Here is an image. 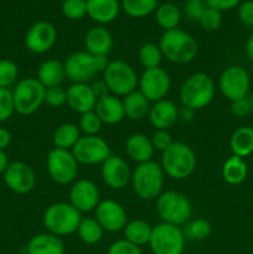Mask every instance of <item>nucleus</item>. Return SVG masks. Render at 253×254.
<instances>
[{"instance_id":"1","label":"nucleus","mask_w":253,"mask_h":254,"mask_svg":"<svg viewBox=\"0 0 253 254\" xmlns=\"http://www.w3.org/2000/svg\"><path fill=\"white\" fill-rule=\"evenodd\" d=\"M159 47L164 59L179 64L193 61L198 52V44L195 37L180 27L164 31L159 41Z\"/></svg>"},{"instance_id":"2","label":"nucleus","mask_w":253,"mask_h":254,"mask_svg":"<svg viewBox=\"0 0 253 254\" xmlns=\"http://www.w3.org/2000/svg\"><path fill=\"white\" fill-rule=\"evenodd\" d=\"M165 174L156 161H146L138 164L131 173V188L140 200H156L163 192Z\"/></svg>"},{"instance_id":"3","label":"nucleus","mask_w":253,"mask_h":254,"mask_svg":"<svg viewBox=\"0 0 253 254\" xmlns=\"http://www.w3.org/2000/svg\"><path fill=\"white\" fill-rule=\"evenodd\" d=\"M196 154L190 145L183 141H174L161 155L164 174L174 180H184L193 174L196 169Z\"/></svg>"},{"instance_id":"4","label":"nucleus","mask_w":253,"mask_h":254,"mask_svg":"<svg viewBox=\"0 0 253 254\" xmlns=\"http://www.w3.org/2000/svg\"><path fill=\"white\" fill-rule=\"evenodd\" d=\"M216 86L213 79L203 72L190 74L181 84L179 97L181 106L193 111L206 108L215 98Z\"/></svg>"},{"instance_id":"5","label":"nucleus","mask_w":253,"mask_h":254,"mask_svg":"<svg viewBox=\"0 0 253 254\" xmlns=\"http://www.w3.org/2000/svg\"><path fill=\"white\" fill-rule=\"evenodd\" d=\"M82 213L73 207L69 202H55L45 210L42 222L47 232L66 237L77 232Z\"/></svg>"},{"instance_id":"6","label":"nucleus","mask_w":253,"mask_h":254,"mask_svg":"<svg viewBox=\"0 0 253 254\" xmlns=\"http://www.w3.org/2000/svg\"><path fill=\"white\" fill-rule=\"evenodd\" d=\"M108 56H94L87 51H77L64 60L66 78L73 83H88L97 73L108 66Z\"/></svg>"},{"instance_id":"7","label":"nucleus","mask_w":253,"mask_h":254,"mask_svg":"<svg viewBox=\"0 0 253 254\" xmlns=\"http://www.w3.org/2000/svg\"><path fill=\"white\" fill-rule=\"evenodd\" d=\"M156 213L161 222L181 227L191 220L192 205L190 200L179 191H163L156 198Z\"/></svg>"},{"instance_id":"8","label":"nucleus","mask_w":253,"mask_h":254,"mask_svg":"<svg viewBox=\"0 0 253 254\" xmlns=\"http://www.w3.org/2000/svg\"><path fill=\"white\" fill-rule=\"evenodd\" d=\"M11 92L15 112L20 116H31L45 103L46 88L34 77L19 81Z\"/></svg>"},{"instance_id":"9","label":"nucleus","mask_w":253,"mask_h":254,"mask_svg":"<svg viewBox=\"0 0 253 254\" xmlns=\"http://www.w3.org/2000/svg\"><path fill=\"white\" fill-rule=\"evenodd\" d=\"M103 81L108 87L109 93L117 97H126L136 89L139 77L135 69L122 60L109 61L103 71Z\"/></svg>"},{"instance_id":"10","label":"nucleus","mask_w":253,"mask_h":254,"mask_svg":"<svg viewBox=\"0 0 253 254\" xmlns=\"http://www.w3.org/2000/svg\"><path fill=\"white\" fill-rule=\"evenodd\" d=\"M148 246L153 254H183L186 237L183 228L179 226L160 222L153 226Z\"/></svg>"},{"instance_id":"11","label":"nucleus","mask_w":253,"mask_h":254,"mask_svg":"<svg viewBox=\"0 0 253 254\" xmlns=\"http://www.w3.org/2000/svg\"><path fill=\"white\" fill-rule=\"evenodd\" d=\"M78 165L71 150L54 148L47 154V173L52 181L59 185L73 183L78 174Z\"/></svg>"},{"instance_id":"12","label":"nucleus","mask_w":253,"mask_h":254,"mask_svg":"<svg viewBox=\"0 0 253 254\" xmlns=\"http://www.w3.org/2000/svg\"><path fill=\"white\" fill-rule=\"evenodd\" d=\"M218 88L230 102L238 101L248 96L251 88V77L248 72L238 64L228 66L218 78Z\"/></svg>"},{"instance_id":"13","label":"nucleus","mask_w":253,"mask_h":254,"mask_svg":"<svg viewBox=\"0 0 253 254\" xmlns=\"http://www.w3.org/2000/svg\"><path fill=\"white\" fill-rule=\"evenodd\" d=\"M71 151L77 163L83 165H102L112 155L108 143L99 135L81 136Z\"/></svg>"},{"instance_id":"14","label":"nucleus","mask_w":253,"mask_h":254,"mask_svg":"<svg viewBox=\"0 0 253 254\" xmlns=\"http://www.w3.org/2000/svg\"><path fill=\"white\" fill-rule=\"evenodd\" d=\"M139 91L149 102L165 99L171 87V78L168 72L161 67L144 69L138 82Z\"/></svg>"},{"instance_id":"15","label":"nucleus","mask_w":253,"mask_h":254,"mask_svg":"<svg viewBox=\"0 0 253 254\" xmlns=\"http://www.w3.org/2000/svg\"><path fill=\"white\" fill-rule=\"evenodd\" d=\"M57 41V30L51 22L37 21L25 35V46L30 52L42 55L49 52Z\"/></svg>"},{"instance_id":"16","label":"nucleus","mask_w":253,"mask_h":254,"mask_svg":"<svg viewBox=\"0 0 253 254\" xmlns=\"http://www.w3.org/2000/svg\"><path fill=\"white\" fill-rule=\"evenodd\" d=\"M4 183L9 190L12 192L19 193V195H25L30 191L34 190L36 185V175L29 164L24 161H14L10 163L5 173Z\"/></svg>"},{"instance_id":"17","label":"nucleus","mask_w":253,"mask_h":254,"mask_svg":"<svg viewBox=\"0 0 253 254\" xmlns=\"http://www.w3.org/2000/svg\"><path fill=\"white\" fill-rule=\"evenodd\" d=\"M94 218L98 221L104 232H121L128 223V215L119 202L114 200H103L94 210Z\"/></svg>"},{"instance_id":"18","label":"nucleus","mask_w":253,"mask_h":254,"mask_svg":"<svg viewBox=\"0 0 253 254\" xmlns=\"http://www.w3.org/2000/svg\"><path fill=\"white\" fill-rule=\"evenodd\" d=\"M101 202V193L96 184L88 179L74 181L69 190V203L79 212H91Z\"/></svg>"},{"instance_id":"19","label":"nucleus","mask_w":253,"mask_h":254,"mask_svg":"<svg viewBox=\"0 0 253 254\" xmlns=\"http://www.w3.org/2000/svg\"><path fill=\"white\" fill-rule=\"evenodd\" d=\"M101 175L104 184L112 190H123L131 180L128 163L118 155H111L102 164Z\"/></svg>"},{"instance_id":"20","label":"nucleus","mask_w":253,"mask_h":254,"mask_svg":"<svg viewBox=\"0 0 253 254\" xmlns=\"http://www.w3.org/2000/svg\"><path fill=\"white\" fill-rule=\"evenodd\" d=\"M97 97L88 83H72L67 88V106L79 116L87 112L94 111Z\"/></svg>"},{"instance_id":"21","label":"nucleus","mask_w":253,"mask_h":254,"mask_svg":"<svg viewBox=\"0 0 253 254\" xmlns=\"http://www.w3.org/2000/svg\"><path fill=\"white\" fill-rule=\"evenodd\" d=\"M83 44L88 54L94 56H108L113 49V35L107 27L93 26L84 35Z\"/></svg>"},{"instance_id":"22","label":"nucleus","mask_w":253,"mask_h":254,"mask_svg":"<svg viewBox=\"0 0 253 254\" xmlns=\"http://www.w3.org/2000/svg\"><path fill=\"white\" fill-rule=\"evenodd\" d=\"M179 107L170 99H161L150 106L149 121L156 130H168L178 122Z\"/></svg>"},{"instance_id":"23","label":"nucleus","mask_w":253,"mask_h":254,"mask_svg":"<svg viewBox=\"0 0 253 254\" xmlns=\"http://www.w3.org/2000/svg\"><path fill=\"white\" fill-rule=\"evenodd\" d=\"M94 112L99 117L102 123L108 124V126L121 123L126 118L123 101L114 94H108L103 98H99L97 101Z\"/></svg>"},{"instance_id":"24","label":"nucleus","mask_w":253,"mask_h":254,"mask_svg":"<svg viewBox=\"0 0 253 254\" xmlns=\"http://www.w3.org/2000/svg\"><path fill=\"white\" fill-rule=\"evenodd\" d=\"M119 0H87V15L98 24H109L121 11Z\"/></svg>"},{"instance_id":"25","label":"nucleus","mask_w":253,"mask_h":254,"mask_svg":"<svg viewBox=\"0 0 253 254\" xmlns=\"http://www.w3.org/2000/svg\"><path fill=\"white\" fill-rule=\"evenodd\" d=\"M154 148L149 136L143 133H134L126 139V153L130 160L136 164L150 161L154 155Z\"/></svg>"},{"instance_id":"26","label":"nucleus","mask_w":253,"mask_h":254,"mask_svg":"<svg viewBox=\"0 0 253 254\" xmlns=\"http://www.w3.org/2000/svg\"><path fill=\"white\" fill-rule=\"evenodd\" d=\"M27 254H64V243L61 237L50 232L39 233L29 241Z\"/></svg>"},{"instance_id":"27","label":"nucleus","mask_w":253,"mask_h":254,"mask_svg":"<svg viewBox=\"0 0 253 254\" xmlns=\"http://www.w3.org/2000/svg\"><path fill=\"white\" fill-rule=\"evenodd\" d=\"M36 78L45 88L61 86L62 82L66 78V71H64L63 62L54 59L46 60L37 68Z\"/></svg>"},{"instance_id":"28","label":"nucleus","mask_w":253,"mask_h":254,"mask_svg":"<svg viewBox=\"0 0 253 254\" xmlns=\"http://www.w3.org/2000/svg\"><path fill=\"white\" fill-rule=\"evenodd\" d=\"M123 107L126 118L138 122L145 118L149 114L150 102L144 97V94L140 91L135 89L134 92L124 97Z\"/></svg>"},{"instance_id":"29","label":"nucleus","mask_w":253,"mask_h":254,"mask_svg":"<svg viewBox=\"0 0 253 254\" xmlns=\"http://www.w3.org/2000/svg\"><path fill=\"white\" fill-rule=\"evenodd\" d=\"M232 155L245 159L253 153V128L240 127L233 131L230 140Z\"/></svg>"},{"instance_id":"30","label":"nucleus","mask_w":253,"mask_h":254,"mask_svg":"<svg viewBox=\"0 0 253 254\" xmlns=\"http://www.w3.org/2000/svg\"><path fill=\"white\" fill-rule=\"evenodd\" d=\"M248 175V166L245 159L231 155L222 165V178L228 185H240Z\"/></svg>"},{"instance_id":"31","label":"nucleus","mask_w":253,"mask_h":254,"mask_svg":"<svg viewBox=\"0 0 253 254\" xmlns=\"http://www.w3.org/2000/svg\"><path fill=\"white\" fill-rule=\"evenodd\" d=\"M123 231L124 240L138 247H141V246L149 245L153 226H150V223L144 220H131L128 221Z\"/></svg>"},{"instance_id":"32","label":"nucleus","mask_w":253,"mask_h":254,"mask_svg":"<svg viewBox=\"0 0 253 254\" xmlns=\"http://www.w3.org/2000/svg\"><path fill=\"white\" fill-rule=\"evenodd\" d=\"M79 138H81V130L78 126L73 123H63L56 128L52 140L55 148L72 150Z\"/></svg>"},{"instance_id":"33","label":"nucleus","mask_w":253,"mask_h":254,"mask_svg":"<svg viewBox=\"0 0 253 254\" xmlns=\"http://www.w3.org/2000/svg\"><path fill=\"white\" fill-rule=\"evenodd\" d=\"M181 10L173 2H164L158 5L155 10V20L164 31L178 29L181 21Z\"/></svg>"},{"instance_id":"34","label":"nucleus","mask_w":253,"mask_h":254,"mask_svg":"<svg viewBox=\"0 0 253 254\" xmlns=\"http://www.w3.org/2000/svg\"><path fill=\"white\" fill-rule=\"evenodd\" d=\"M77 235L84 245L93 246L101 242L104 230L94 217H82L77 228Z\"/></svg>"},{"instance_id":"35","label":"nucleus","mask_w":253,"mask_h":254,"mask_svg":"<svg viewBox=\"0 0 253 254\" xmlns=\"http://www.w3.org/2000/svg\"><path fill=\"white\" fill-rule=\"evenodd\" d=\"M121 6L128 16L141 19L155 12L158 0H122Z\"/></svg>"},{"instance_id":"36","label":"nucleus","mask_w":253,"mask_h":254,"mask_svg":"<svg viewBox=\"0 0 253 254\" xmlns=\"http://www.w3.org/2000/svg\"><path fill=\"white\" fill-rule=\"evenodd\" d=\"M163 52H161L159 45L153 44V42H146L141 45L138 52L139 64L144 67V69L156 68L160 67L163 62Z\"/></svg>"},{"instance_id":"37","label":"nucleus","mask_w":253,"mask_h":254,"mask_svg":"<svg viewBox=\"0 0 253 254\" xmlns=\"http://www.w3.org/2000/svg\"><path fill=\"white\" fill-rule=\"evenodd\" d=\"M183 231L186 240L203 241L211 235V225L203 218H196L193 221H189Z\"/></svg>"},{"instance_id":"38","label":"nucleus","mask_w":253,"mask_h":254,"mask_svg":"<svg viewBox=\"0 0 253 254\" xmlns=\"http://www.w3.org/2000/svg\"><path fill=\"white\" fill-rule=\"evenodd\" d=\"M19 67L12 60H0V88H10L17 83Z\"/></svg>"},{"instance_id":"39","label":"nucleus","mask_w":253,"mask_h":254,"mask_svg":"<svg viewBox=\"0 0 253 254\" xmlns=\"http://www.w3.org/2000/svg\"><path fill=\"white\" fill-rule=\"evenodd\" d=\"M102 127L103 123L94 111L87 112L79 117L78 128L84 135H98L99 131L102 130Z\"/></svg>"},{"instance_id":"40","label":"nucleus","mask_w":253,"mask_h":254,"mask_svg":"<svg viewBox=\"0 0 253 254\" xmlns=\"http://www.w3.org/2000/svg\"><path fill=\"white\" fill-rule=\"evenodd\" d=\"M61 11L68 20H81L87 15V0H63Z\"/></svg>"},{"instance_id":"41","label":"nucleus","mask_w":253,"mask_h":254,"mask_svg":"<svg viewBox=\"0 0 253 254\" xmlns=\"http://www.w3.org/2000/svg\"><path fill=\"white\" fill-rule=\"evenodd\" d=\"M197 22L205 31L213 32L220 29L222 24V12L207 6Z\"/></svg>"},{"instance_id":"42","label":"nucleus","mask_w":253,"mask_h":254,"mask_svg":"<svg viewBox=\"0 0 253 254\" xmlns=\"http://www.w3.org/2000/svg\"><path fill=\"white\" fill-rule=\"evenodd\" d=\"M45 103L51 108H61L67 104V89L62 86H55L46 88Z\"/></svg>"},{"instance_id":"43","label":"nucleus","mask_w":253,"mask_h":254,"mask_svg":"<svg viewBox=\"0 0 253 254\" xmlns=\"http://www.w3.org/2000/svg\"><path fill=\"white\" fill-rule=\"evenodd\" d=\"M15 113L12 92L9 88H0V123L6 122Z\"/></svg>"},{"instance_id":"44","label":"nucleus","mask_w":253,"mask_h":254,"mask_svg":"<svg viewBox=\"0 0 253 254\" xmlns=\"http://www.w3.org/2000/svg\"><path fill=\"white\" fill-rule=\"evenodd\" d=\"M206 7V0H188L184 5V15L190 21H198Z\"/></svg>"},{"instance_id":"45","label":"nucleus","mask_w":253,"mask_h":254,"mask_svg":"<svg viewBox=\"0 0 253 254\" xmlns=\"http://www.w3.org/2000/svg\"><path fill=\"white\" fill-rule=\"evenodd\" d=\"M150 140L151 144H153L154 150L161 151V153H164L166 149L170 148L171 144L174 143L173 136L168 130H155L151 135Z\"/></svg>"},{"instance_id":"46","label":"nucleus","mask_w":253,"mask_h":254,"mask_svg":"<svg viewBox=\"0 0 253 254\" xmlns=\"http://www.w3.org/2000/svg\"><path fill=\"white\" fill-rule=\"evenodd\" d=\"M107 254H143L140 247L128 242L126 240H118L112 243Z\"/></svg>"},{"instance_id":"47","label":"nucleus","mask_w":253,"mask_h":254,"mask_svg":"<svg viewBox=\"0 0 253 254\" xmlns=\"http://www.w3.org/2000/svg\"><path fill=\"white\" fill-rule=\"evenodd\" d=\"M253 111V103L251 97H245L238 101L231 102V112L237 118H245V117L250 116Z\"/></svg>"},{"instance_id":"48","label":"nucleus","mask_w":253,"mask_h":254,"mask_svg":"<svg viewBox=\"0 0 253 254\" xmlns=\"http://www.w3.org/2000/svg\"><path fill=\"white\" fill-rule=\"evenodd\" d=\"M238 17L245 26L253 29V0H246L238 6Z\"/></svg>"},{"instance_id":"49","label":"nucleus","mask_w":253,"mask_h":254,"mask_svg":"<svg viewBox=\"0 0 253 254\" xmlns=\"http://www.w3.org/2000/svg\"><path fill=\"white\" fill-rule=\"evenodd\" d=\"M206 4L208 7H212V9L222 12L240 6L241 0H206Z\"/></svg>"},{"instance_id":"50","label":"nucleus","mask_w":253,"mask_h":254,"mask_svg":"<svg viewBox=\"0 0 253 254\" xmlns=\"http://www.w3.org/2000/svg\"><path fill=\"white\" fill-rule=\"evenodd\" d=\"M92 87V91H93L94 96L97 97V99L99 98H103V97L108 96L109 91H108V87H107L106 82L103 79H97V81H93L91 84Z\"/></svg>"},{"instance_id":"51","label":"nucleus","mask_w":253,"mask_h":254,"mask_svg":"<svg viewBox=\"0 0 253 254\" xmlns=\"http://www.w3.org/2000/svg\"><path fill=\"white\" fill-rule=\"evenodd\" d=\"M195 112L193 109L189 108V107L181 106L178 109V121L184 122V123H190L192 122L193 117H195Z\"/></svg>"},{"instance_id":"52","label":"nucleus","mask_w":253,"mask_h":254,"mask_svg":"<svg viewBox=\"0 0 253 254\" xmlns=\"http://www.w3.org/2000/svg\"><path fill=\"white\" fill-rule=\"evenodd\" d=\"M11 133L6 128L0 127V150H5L11 143Z\"/></svg>"},{"instance_id":"53","label":"nucleus","mask_w":253,"mask_h":254,"mask_svg":"<svg viewBox=\"0 0 253 254\" xmlns=\"http://www.w3.org/2000/svg\"><path fill=\"white\" fill-rule=\"evenodd\" d=\"M9 165V156L5 153V150H0V174H4Z\"/></svg>"},{"instance_id":"54","label":"nucleus","mask_w":253,"mask_h":254,"mask_svg":"<svg viewBox=\"0 0 253 254\" xmlns=\"http://www.w3.org/2000/svg\"><path fill=\"white\" fill-rule=\"evenodd\" d=\"M246 54H247L248 59L253 62V34L248 37L247 42H246Z\"/></svg>"},{"instance_id":"55","label":"nucleus","mask_w":253,"mask_h":254,"mask_svg":"<svg viewBox=\"0 0 253 254\" xmlns=\"http://www.w3.org/2000/svg\"><path fill=\"white\" fill-rule=\"evenodd\" d=\"M252 212H253V207H252Z\"/></svg>"},{"instance_id":"56","label":"nucleus","mask_w":253,"mask_h":254,"mask_svg":"<svg viewBox=\"0 0 253 254\" xmlns=\"http://www.w3.org/2000/svg\"><path fill=\"white\" fill-rule=\"evenodd\" d=\"M0 254H1V253H0Z\"/></svg>"}]
</instances>
